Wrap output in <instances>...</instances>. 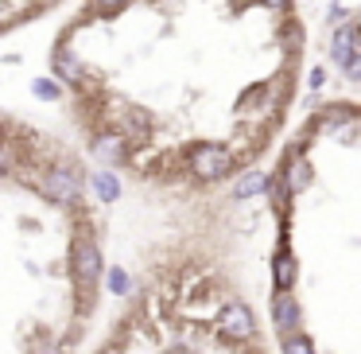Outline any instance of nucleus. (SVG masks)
<instances>
[{
  "mask_svg": "<svg viewBox=\"0 0 361 354\" xmlns=\"http://www.w3.org/2000/svg\"><path fill=\"white\" fill-rule=\"evenodd\" d=\"M71 265H74V281H78V292H82V300L90 304V296H94L97 281H102V269H105V261H102V249H97V242H94L90 234H78V237H74Z\"/></svg>",
  "mask_w": 361,
  "mask_h": 354,
  "instance_id": "obj_1",
  "label": "nucleus"
},
{
  "mask_svg": "<svg viewBox=\"0 0 361 354\" xmlns=\"http://www.w3.org/2000/svg\"><path fill=\"white\" fill-rule=\"evenodd\" d=\"M233 172V152L226 148V144H198L195 152H190V175H198V179H226V175Z\"/></svg>",
  "mask_w": 361,
  "mask_h": 354,
  "instance_id": "obj_2",
  "label": "nucleus"
},
{
  "mask_svg": "<svg viewBox=\"0 0 361 354\" xmlns=\"http://www.w3.org/2000/svg\"><path fill=\"white\" fill-rule=\"evenodd\" d=\"M330 59L342 66L350 78L361 74V47H357V24H342L330 40Z\"/></svg>",
  "mask_w": 361,
  "mask_h": 354,
  "instance_id": "obj_3",
  "label": "nucleus"
},
{
  "mask_svg": "<svg viewBox=\"0 0 361 354\" xmlns=\"http://www.w3.org/2000/svg\"><path fill=\"white\" fill-rule=\"evenodd\" d=\"M218 331L229 338H252L257 335V319H252L249 304H241V300H229L226 307H221L218 315Z\"/></svg>",
  "mask_w": 361,
  "mask_h": 354,
  "instance_id": "obj_4",
  "label": "nucleus"
},
{
  "mask_svg": "<svg viewBox=\"0 0 361 354\" xmlns=\"http://www.w3.org/2000/svg\"><path fill=\"white\" fill-rule=\"evenodd\" d=\"M47 195L55 199V203H63V206L78 203V195H82V175L71 172V167H51V172H47Z\"/></svg>",
  "mask_w": 361,
  "mask_h": 354,
  "instance_id": "obj_5",
  "label": "nucleus"
},
{
  "mask_svg": "<svg viewBox=\"0 0 361 354\" xmlns=\"http://www.w3.org/2000/svg\"><path fill=\"white\" fill-rule=\"evenodd\" d=\"M272 323L280 335H295L299 331V300L291 292H276L272 300Z\"/></svg>",
  "mask_w": 361,
  "mask_h": 354,
  "instance_id": "obj_6",
  "label": "nucleus"
},
{
  "mask_svg": "<svg viewBox=\"0 0 361 354\" xmlns=\"http://www.w3.org/2000/svg\"><path fill=\"white\" fill-rule=\"evenodd\" d=\"M94 156L102 160V167H105V172H113V167H117V164H125V156H128L125 136H113V133L97 136V141H94Z\"/></svg>",
  "mask_w": 361,
  "mask_h": 354,
  "instance_id": "obj_7",
  "label": "nucleus"
},
{
  "mask_svg": "<svg viewBox=\"0 0 361 354\" xmlns=\"http://www.w3.org/2000/svg\"><path fill=\"white\" fill-rule=\"evenodd\" d=\"M268 183H272V175H264V172H245V179L233 187V199H257V195H264L268 191Z\"/></svg>",
  "mask_w": 361,
  "mask_h": 354,
  "instance_id": "obj_8",
  "label": "nucleus"
},
{
  "mask_svg": "<svg viewBox=\"0 0 361 354\" xmlns=\"http://www.w3.org/2000/svg\"><path fill=\"white\" fill-rule=\"evenodd\" d=\"M55 74H59L55 82H71V86H82V66L74 63V55H71L66 47L55 51Z\"/></svg>",
  "mask_w": 361,
  "mask_h": 354,
  "instance_id": "obj_9",
  "label": "nucleus"
},
{
  "mask_svg": "<svg viewBox=\"0 0 361 354\" xmlns=\"http://www.w3.org/2000/svg\"><path fill=\"white\" fill-rule=\"evenodd\" d=\"M272 281H276V288H280V292H288L291 284H295V261H291L288 249L276 253V261H272Z\"/></svg>",
  "mask_w": 361,
  "mask_h": 354,
  "instance_id": "obj_10",
  "label": "nucleus"
},
{
  "mask_svg": "<svg viewBox=\"0 0 361 354\" xmlns=\"http://www.w3.org/2000/svg\"><path fill=\"white\" fill-rule=\"evenodd\" d=\"M94 191H97V199H102V203H117V199H121V179L102 167V172L94 175Z\"/></svg>",
  "mask_w": 361,
  "mask_h": 354,
  "instance_id": "obj_11",
  "label": "nucleus"
},
{
  "mask_svg": "<svg viewBox=\"0 0 361 354\" xmlns=\"http://www.w3.org/2000/svg\"><path fill=\"white\" fill-rule=\"evenodd\" d=\"M283 354H314V343L303 335V331H295V335H283Z\"/></svg>",
  "mask_w": 361,
  "mask_h": 354,
  "instance_id": "obj_12",
  "label": "nucleus"
},
{
  "mask_svg": "<svg viewBox=\"0 0 361 354\" xmlns=\"http://www.w3.org/2000/svg\"><path fill=\"white\" fill-rule=\"evenodd\" d=\"M32 94L39 98V102H55L59 94H63V86H59L55 78H35V86H32Z\"/></svg>",
  "mask_w": 361,
  "mask_h": 354,
  "instance_id": "obj_13",
  "label": "nucleus"
},
{
  "mask_svg": "<svg viewBox=\"0 0 361 354\" xmlns=\"http://www.w3.org/2000/svg\"><path fill=\"white\" fill-rule=\"evenodd\" d=\"M307 183H311V167H307V164H291V175H288V187H291V191H303Z\"/></svg>",
  "mask_w": 361,
  "mask_h": 354,
  "instance_id": "obj_14",
  "label": "nucleus"
},
{
  "mask_svg": "<svg viewBox=\"0 0 361 354\" xmlns=\"http://www.w3.org/2000/svg\"><path fill=\"white\" fill-rule=\"evenodd\" d=\"M109 288L117 292V296H125V292H128V276L121 273V269H113V273H109Z\"/></svg>",
  "mask_w": 361,
  "mask_h": 354,
  "instance_id": "obj_15",
  "label": "nucleus"
},
{
  "mask_svg": "<svg viewBox=\"0 0 361 354\" xmlns=\"http://www.w3.org/2000/svg\"><path fill=\"white\" fill-rule=\"evenodd\" d=\"M128 0H97V8H105V12H113V8H125Z\"/></svg>",
  "mask_w": 361,
  "mask_h": 354,
  "instance_id": "obj_16",
  "label": "nucleus"
},
{
  "mask_svg": "<svg viewBox=\"0 0 361 354\" xmlns=\"http://www.w3.org/2000/svg\"><path fill=\"white\" fill-rule=\"evenodd\" d=\"M307 86L319 90V86H322V71H311V82H307Z\"/></svg>",
  "mask_w": 361,
  "mask_h": 354,
  "instance_id": "obj_17",
  "label": "nucleus"
},
{
  "mask_svg": "<svg viewBox=\"0 0 361 354\" xmlns=\"http://www.w3.org/2000/svg\"><path fill=\"white\" fill-rule=\"evenodd\" d=\"M97 354H121V350H117V346H105V350H97Z\"/></svg>",
  "mask_w": 361,
  "mask_h": 354,
  "instance_id": "obj_18",
  "label": "nucleus"
},
{
  "mask_svg": "<svg viewBox=\"0 0 361 354\" xmlns=\"http://www.w3.org/2000/svg\"><path fill=\"white\" fill-rule=\"evenodd\" d=\"M264 4H272V8H276V4H288V0H264Z\"/></svg>",
  "mask_w": 361,
  "mask_h": 354,
  "instance_id": "obj_19",
  "label": "nucleus"
}]
</instances>
